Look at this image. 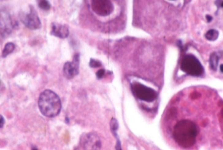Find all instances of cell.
Instances as JSON below:
<instances>
[{"instance_id": "cell-16", "label": "cell", "mask_w": 223, "mask_h": 150, "mask_svg": "<svg viewBox=\"0 0 223 150\" xmlns=\"http://www.w3.org/2000/svg\"><path fill=\"white\" fill-rule=\"evenodd\" d=\"M90 65L91 67H93V68H95V67H98L101 66V63H100L99 61H98L97 60H95L93 59H91L90 60Z\"/></svg>"}, {"instance_id": "cell-18", "label": "cell", "mask_w": 223, "mask_h": 150, "mask_svg": "<svg viewBox=\"0 0 223 150\" xmlns=\"http://www.w3.org/2000/svg\"><path fill=\"white\" fill-rule=\"evenodd\" d=\"M117 139V142H116V150H122L121 148V142L119 140L118 137H116Z\"/></svg>"}, {"instance_id": "cell-13", "label": "cell", "mask_w": 223, "mask_h": 150, "mask_svg": "<svg viewBox=\"0 0 223 150\" xmlns=\"http://www.w3.org/2000/svg\"><path fill=\"white\" fill-rule=\"evenodd\" d=\"M15 48V45L13 43H8L5 46V48L3 50L2 56L6 58L9 54H11Z\"/></svg>"}, {"instance_id": "cell-21", "label": "cell", "mask_w": 223, "mask_h": 150, "mask_svg": "<svg viewBox=\"0 0 223 150\" xmlns=\"http://www.w3.org/2000/svg\"><path fill=\"white\" fill-rule=\"evenodd\" d=\"M220 71H221L222 72H223V64L221 65V66H220Z\"/></svg>"}, {"instance_id": "cell-20", "label": "cell", "mask_w": 223, "mask_h": 150, "mask_svg": "<svg viewBox=\"0 0 223 150\" xmlns=\"http://www.w3.org/2000/svg\"><path fill=\"white\" fill-rule=\"evenodd\" d=\"M206 20H207V22H210L211 21V20H213V18L210 16V15H206Z\"/></svg>"}, {"instance_id": "cell-14", "label": "cell", "mask_w": 223, "mask_h": 150, "mask_svg": "<svg viewBox=\"0 0 223 150\" xmlns=\"http://www.w3.org/2000/svg\"><path fill=\"white\" fill-rule=\"evenodd\" d=\"M37 3L39 8L44 11H48L50 9V4L48 0H37Z\"/></svg>"}, {"instance_id": "cell-19", "label": "cell", "mask_w": 223, "mask_h": 150, "mask_svg": "<svg viewBox=\"0 0 223 150\" xmlns=\"http://www.w3.org/2000/svg\"><path fill=\"white\" fill-rule=\"evenodd\" d=\"M4 124H5L4 118L2 115H0V128H2L3 127Z\"/></svg>"}, {"instance_id": "cell-2", "label": "cell", "mask_w": 223, "mask_h": 150, "mask_svg": "<svg viewBox=\"0 0 223 150\" xmlns=\"http://www.w3.org/2000/svg\"><path fill=\"white\" fill-rule=\"evenodd\" d=\"M197 133L196 124L189 120H181L175 127L174 137L180 145L187 147L194 144Z\"/></svg>"}, {"instance_id": "cell-12", "label": "cell", "mask_w": 223, "mask_h": 150, "mask_svg": "<svg viewBox=\"0 0 223 150\" xmlns=\"http://www.w3.org/2000/svg\"><path fill=\"white\" fill-rule=\"evenodd\" d=\"M219 33L217 29H211L206 33V38L210 41H215L219 37Z\"/></svg>"}, {"instance_id": "cell-11", "label": "cell", "mask_w": 223, "mask_h": 150, "mask_svg": "<svg viewBox=\"0 0 223 150\" xmlns=\"http://www.w3.org/2000/svg\"><path fill=\"white\" fill-rule=\"evenodd\" d=\"M220 57L221 56L219 52H213L211 54L209 62L211 69L213 71H216L217 69Z\"/></svg>"}, {"instance_id": "cell-4", "label": "cell", "mask_w": 223, "mask_h": 150, "mask_svg": "<svg viewBox=\"0 0 223 150\" xmlns=\"http://www.w3.org/2000/svg\"><path fill=\"white\" fill-rule=\"evenodd\" d=\"M131 89L134 95L144 101L153 102L157 96V92L155 90L137 82L131 85Z\"/></svg>"}, {"instance_id": "cell-17", "label": "cell", "mask_w": 223, "mask_h": 150, "mask_svg": "<svg viewBox=\"0 0 223 150\" xmlns=\"http://www.w3.org/2000/svg\"><path fill=\"white\" fill-rule=\"evenodd\" d=\"M105 69H102L98 70V71L97 72L96 75H97V78H98V79H102V78L103 76L105 75Z\"/></svg>"}, {"instance_id": "cell-8", "label": "cell", "mask_w": 223, "mask_h": 150, "mask_svg": "<svg viewBox=\"0 0 223 150\" xmlns=\"http://www.w3.org/2000/svg\"><path fill=\"white\" fill-rule=\"evenodd\" d=\"M79 57L76 55L72 62H66L63 67V73L67 79H71L79 74Z\"/></svg>"}, {"instance_id": "cell-9", "label": "cell", "mask_w": 223, "mask_h": 150, "mask_svg": "<svg viewBox=\"0 0 223 150\" xmlns=\"http://www.w3.org/2000/svg\"><path fill=\"white\" fill-rule=\"evenodd\" d=\"M13 29V23L11 17L6 12L0 11V33L7 35L11 33Z\"/></svg>"}, {"instance_id": "cell-23", "label": "cell", "mask_w": 223, "mask_h": 150, "mask_svg": "<svg viewBox=\"0 0 223 150\" xmlns=\"http://www.w3.org/2000/svg\"><path fill=\"white\" fill-rule=\"evenodd\" d=\"M33 150H36V149H33Z\"/></svg>"}, {"instance_id": "cell-6", "label": "cell", "mask_w": 223, "mask_h": 150, "mask_svg": "<svg viewBox=\"0 0 223 150\" xmlns=\"http://www.w3.org/2000/svg\"><path fill=\"white\" fill-rule=\"evenodd\" d=\"M91 8L95 13L101 17L108 16L113 10L110 0H91Z\"/></svg>"}, {"instance_id": "cell-5", "label": "cell", "mask_w": 223, "mask_h": 150, "mask_svg": "<svg viewBox=\"0 0 223 150\" xmlns=\"http://www.w3.org/2000/svg\"><path fill=\"white\" fill-rule=\"evenodd\" d=\"M20 18L25 26L30 29L35 30L41 26L40 20L33 7H30L29 12L20 13Z\"/></svg>"}, {"instance_id": "cell-7", "label": "cell", "mask_w": 223, "mask_h": 150, "mask_svg": "<svg viewBox=\"0 0 223 150\" xmlns=\"http://www.w3.org/2000/svg\"><path fill=\"white\" fill-rule=\"evenodd\" d=\"M82 143L84 150H101V138L95 132L89 133L83 137Z\"/></svg>"}, {"instance_id": "cell-15", "label": "cell", "mask_w": 223, "mask_h": 150, "mask_svg": "<svg viewBox=\"0 0 223 150\" xmlns=\"http://www.w3.org/2000/svg\"><path fill=\"white\" fill-rule=\"evenodd\" d=\"M110 126H111V130H112V133L114 132H117V130L118 129V123L115 118H112L111 120Z\"/></svg>"}, {"instance_id": "cell-22", "label": "cell", "mask_w": 223, "mask_h": 150, "mask_svg": "<svg viewBox=\"0 0 223 150\" xmlns=\"http://www.w3.org/2000/svg\"><path fill=\"white\" fill-rule=\"evenodd\" d=\"M221 7L223 8V1H222V2H221Z\"/></svg>"}, {"instance_id": "cell-1", "label": "cell", "mask_w": 223, "mask_h": 150, "mask_svg": "<svg viewBox=\"0 0 223 150\" xmlns=\"http://www.w3.org/2000/svg\"><path fill=\"white\" fill-rule=\"evenodd\" d=\"M38 105L40 112L44 116L54 117L58 116L61 110L60 98L54 91L46 90L40 94Z\"/></svg>"}, {"instance_id": "cell-10", "label": "cell", "mask_w": 223, "mask_h": 150, "mask_svg": "<svg viewBox=\"0 0 223 150\" xmlns=\"http://www.w3.org/2000/svg\"><path fill=\"white\" fill-rule=\"evenodd\" d=\"M51 34L56 36V37L65 39L68 37L69 34V28L65 25L54 23L52 25Z\"/></svg>"}, {"instance_id": "cell-3", "label": "cell", "mask_w": 223, "mask_h": 150, "mask_svg": "<svg viewBox=\"0 0 223 150\" xmlns=\"http://www.w3.org/2000/svg\"><path fill=\"white\" fill-rule=\"evenodd\" d=\"M181 69L186 74L193 76H200L204 72V67L200 61L191 54L183 57L181 63Z\"/></svg>"}]
</instances>
